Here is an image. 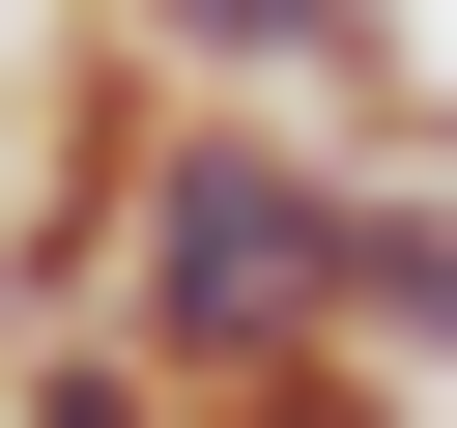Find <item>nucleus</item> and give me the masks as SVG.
Listing matches in <instances>:
<instances>
[{"label":"nucleus","instance_id":"1","mask_svg":"<svg viewBox=\"0 0 457 428\" xmlns=\"http://www.w3.org/2000/svg\"><path fill=\"white\" fill-rule=\"evenodd\" d=\"M343 314V143L314 114H171V171H143V228H114V342L200 399V371H257V342H314Z\"/></svg>","mask_w":457,"mask_h":428},{"label":"nucleus","instance_id":"2","mask_svg":"<svg viewBox=\"0 0 457 428\" xmlns=\"http://www.w3.org/2000/svg\"><path fill=\"white\" fill-rule=\"evenodd\" d=\"M143 171H171V86L57 0V57H29V171H0V342H57V314H114V228H143Z\"/></svg>","mask_w":457,"mask_h":428},{"label":"nucleus","instance_id":"3","mask_svg":"<svg viewBox=\"0 0 457 428\" xmlns=\"http://www.w3.org/2000/svg\"><path fill=\"white\" fill-rule=\"evenodd\" d=\"M171 114H314V143H428V0H86Z\"/></svg>","mask_w":457,"mask_h":428},{"label":"nucleus","instance_id":"4","mask_svg":"<svg viewBox=\"0 0 457 428\" xmlns=\"http://www.w3.org/2000/svg\"><path fill=\"white\" fill-rule=\"evenodd\" d=\"M343 342L400 399H457V114L428 143H343Z\"/></svg>","mask_w":457,"mask_h":428},{"label":"nucleus","instance_id":"5","mask_svg":"<svg viewBox=\"0 0 457 428\" xmlns=\"http://www.w3.org/2000/svg\"><path fill=\"white\" fill-rule=\"evenodd\" d=\"M171 428H428V399H400V371H371V342L314 314V342H257V371H200Z\"/></svg>","mask_w":457,"mask_h":428},{"label":"nucleus","instance_id":"6","mask_svg":"<svg viewBox=\"0 0 457 428\" xmlns=\"http://www.w3.org/2000/svg\"><path fill=\"white\" fill-rule=\"evenodd\" d=\"M0 428H171V371L114 314H57V342H0Z\"/></svg>","mask_w":457,"mask_h":428},{"label":"nucleus","instance_id":"7","mask_svg":"<svg viewBox=\"0 0 457 428\" xmlns=\"http://www.w3.org/2000/svg\"><path fill=\"white\" fill-rule=\"evenodd\" d=\"M0 29H29V0H0Z\"/></svg>","mask_w":457,"mask_h":428}]
</instances>
